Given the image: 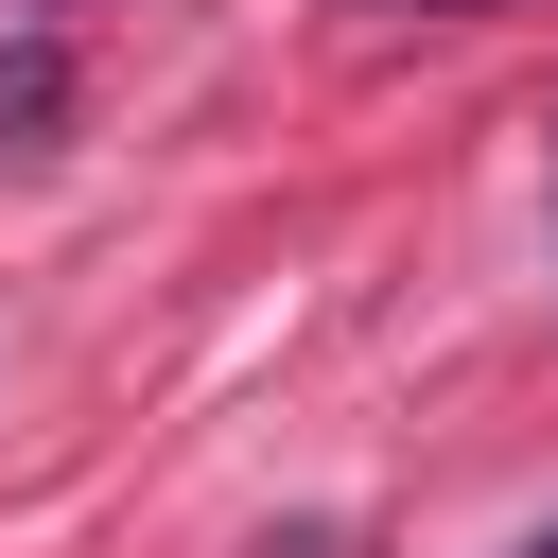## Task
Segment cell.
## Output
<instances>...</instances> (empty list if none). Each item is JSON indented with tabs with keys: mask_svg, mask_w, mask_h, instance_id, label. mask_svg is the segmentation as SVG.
<instances>
[{
	"mask_svg": "<svg viewBox=\"0 0 558 558\" xmlns=\"http://www.w3.org/2000/svg\"><path fill=\"white\" fill-rule=\"evenodd\" d=\"M506 558H558V523H523V541H506Z\"/></svg>",
	"mask_w": 558,
	"mask_h": 558,
	"instance_id": "cell-3",
	"label": "cell"
},
{
	"mask_svg": "<svg viewBox=\"0 0 558 558\" xmlns=\"http://www.w3.org/2000/svg\"><path fill=\"white\" fill-rule=\"evenodd\" d=\"M52 122H70V52L35 35V52H0V157H35Z\"/></svg>",
	"mask_w": 558,
	"mask_h": 558,
	"instance_id": "cell-1",
	"label": "cell"
},
{
	"mask_svg": "<svg viewBox=\"0 0 558 558\" xmlns=\"http://www.w3.org/2000/svg\"><path fill=\"white\" fill-rule=\"evenodd\" d=\"M418 17H523V0H418Z\"/></svg>",
	"mask_w": 558,
	"mask_h": 558,
	"instance_id": "cell-2",
	"label": "cell"
}]
</instances>
